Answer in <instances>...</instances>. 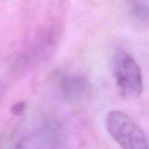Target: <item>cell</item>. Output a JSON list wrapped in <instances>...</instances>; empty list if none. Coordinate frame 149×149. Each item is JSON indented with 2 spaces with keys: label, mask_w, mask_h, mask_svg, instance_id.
<instances>
[{
  "label": "cell",
  "mask_w": 149,
  "mask_h": 149,
  "mask_svg": "<svg viewBox=\"0 0 149 149\" xmlns=\"http://www.w3.org/2000/svg\"><path fill=\"white\" fill-rule=\"evenodd\" d=\"M64 95L74 102H80L87 97L90 86L84 78L78 76H65L60 82Z\"/></svg>",
  "instance_id": "3957f363"
},
{
  "label": "cell",
  "mask_w": 149,
  "mask_h": 149,
  "mask_svg": "<svg viewBox=\"0 0 149 149\" xmlns=\"http://www.w3.org/2000/svg\"><path fill=\"white\" fill-rule=\"evenodd\" d=\"M111 69L116 89L127 100H136L143 92V77L136 61L128 52L121 48L114 51Z\"/></svg>",
  "instance_id": "6da1fadb"
},
{
  "label": "cell",
  "mask_w": 149,
  "mask_h": 149,
  "mask_svg": "<svg viewBox=\"0 0 149 149\" xmlns=\"http://www.w3.org/2000/svg\"><path fill=\"white\" fill-rule=\"evenodd\" d=\"M131 15L138 25L144 26L148 22V0H127Z\"/></svg>",
  "instance_id": "277c9868"
},
{
  "label": "cell",
  "mask_w": 149,
  "mask_h": 149,
  "mask_svg": "<svg viewBox=\"0 0 149 149\" xmlns=\"http://www.w3.org/2000/svg\"><path fill=\"white\" fill-rule=\"evenodd\" d=\"M106 129L111 138L125 149L148 148L145 132L138 122L121 111H111L106 115Z\"/></svg>",
  "instance_id": "7a4b0ae2"
},
{
  "label": "cell",
  "mask_w": 149,
  "mask_h": 149,
  "mask_svg": "<svg viewBox=\"0 0 149 149\" xmlns=\"http://www.w3.org/2000/svg\"><path fill=\"white\" fill-rule=\"evenodd\" d=\"M6 93V85L0 81V100H1L3 97H4V94Z\"/></svg>",
  "instance_id": "8992f818"
},
{
  "label": "cell",
  "mask_w": 149,
  "mask_h": 149,
  "mask_svg": "<svg viewBox=\"0 0 149 149\" xmlns=\"http://www.w3.org/2000/svg\"><path fill=\"white\" fill-rule=\"evenodd\" d=\"M26 107V104L24 101L17 102L11 107V112L15 116H20L24 112Z\"/></svg>",
  "instance_id": "5b68a950"
}]
</instances>
